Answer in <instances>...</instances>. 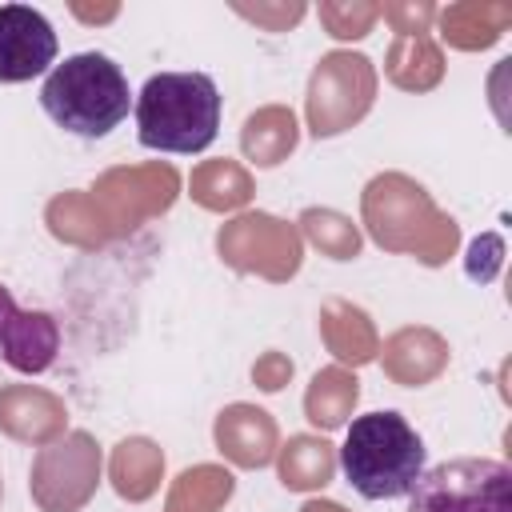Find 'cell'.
Wrapping results in <instances>:
<instances>
[{"label":"cell","mask_w":512,"mask_h":512,"mask_svg":"<svg viewBox=\"0 0 512 512\" xmlns=\"http://www.w3.org/2000/svg\"><path fill=\"white\" fill-rule=\"evenodd\" d=\"M132 112L144 148L192 156L216 140L224 96L208 72H156L144 80Z\"/></svg>","instance_id":"obj_1"},{"label":"cell","mask_w":512,"mask_h":512,"mask_svg":"<svg viewBox=\"0 0 512 512\" xmlns=\"http://www.w3.org/2000/svg\"><path fill=\"white\" fill-rule=\"evenodd\" d=\"M40 108L56 128L80 140H104L128 120L132 92L124 68L104 52L64 56L40 84Z\"/></svg>","instance_id":"obj_2"},{"label":"cell","mask_w":512,"mask_h":512,"mask_svg":"<svg viewBox=\"0 0 512 512\" xmlns=\"http://www.w3.org/2000/svg\"><path fill=\"white\" fill-rule=\"evenodd\" d=\"M428 468L420 432L400 412H364L340 444V472L364 500H400Z\"/></svg>","instance_id":"obj_3"},{"label":"cell","mask_w":512,"mask_h":512,"mask_svg":"<svg viewBox=\"0 0 512 512\" xmlns=\"http://www.w3.org/2000/svg\"><path fill=\"white\" fill-rule=\"evenodd\" d=\"M408 512H512V468L488 456H456L408 492Z\"/></svg>","instance_id":"obj_4"},{"label":"cell","mask_w":512,"mask_h":512,"mask_svg":"<svg viewBox=\"0 0 512 512\" xmlns=\"http://www.w3.org/2000/svg\"><path fill=\"white\" fill-rule=\"evenodd\" d=\"M60 56L56 28L40 8L0 4V84H24L52 72Z\"/></svg>","instance_id":"obj_5"},{"label":"cell","mask_w":512,"mask_h":512,"mask_svg":"<svg viewBox=\"0 0 512 512\" xmlns=\"http://www.w3.org/2000/svg\"><path fill=\"white\" fill-rule=\"evenodd\" d=\"M56 348H60V328H56V320L48 312H24V308H16L12 320L0 332V356H4V364L16 368V372H24V376L44 372L56 360Z\"/></svg>","instance_id":"obj_6"},{"label":"cell","mask_w":512,"mask_h":512,"mask_svg":"<svg viewBox=\"0 0 512 512\" xmlns=\"http://www.w3.org/2000/svg\"><path fill=\"white\" fill-rule=\"evenodd\" d=\"M16 308H20V304H16V296H12V292L0 284V332H4V324L12 320V312H16Z\"/></svg>","instance_id":"obj_7"}]
</instances>
